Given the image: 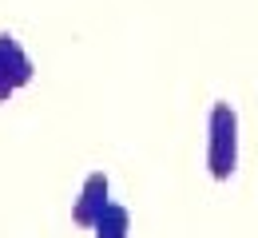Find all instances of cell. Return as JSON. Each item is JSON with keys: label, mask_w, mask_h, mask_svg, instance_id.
I'll use <instances>...</instances> for the list:
<instances>
[{"label": "cell", "mask_w": 258, "mask_h": 238, "mask_svg": "<svg viewBox=\"0 0 258 238\" xmlns=\"http://www.w3.org/2000/svg\"><path fill=\"white\" fill-rule=\"evenodd\" d=\"M207 171L219 183H226L238 171V115L223 100L211 107V119H207Z\"/></svg>", "instance_id": "6da1fadb"}, {"label": "cell", "mask_w": 258, "mask_h": 238, "mask_svg": "<svg viewBox=\"0 0 258 238\" xmlns=\"http://www.w3.org/2000/svg\"><path fill=\"white\" fill-rule=\"evenodd\" d=\"M107 206H111V199H107V175H103V171H92V175L84 179V187H80V199L72 206V218L92 230L99 218H103Z\"/></svg>", "instance_id": "7a4b0ae2"}, {"label": "cell", "mask_w": 258, "mask_h": 238, "mask_svg": "<svg viewBox=\"0 0 258 238\" xmlns=\"http://www.w3.org/2000/svg\"><path fill=\"white\" fill-rule=\"evenodd\" d=\"M0 75H4V84L12 88V92H20V88H28L32 84V56L20 48V40L12 32H0Z\"/></svg>", "instance_id": "3957f363"}, {"label": "cell", "mask_w": 258, "mask_h": 238, "mask_svg": "<svg viewBox=\"0 0 258 238\" xmlns=\"http://www.w3.org/2000/svg\"><path fill=\"white\" fill-rule=\"evenodd\" d=\"M96 238H127V230H131V214H127V206H107L103 210V218H99L96 226Z\"/></svg>", "instance_id": "277c9868"}, {"label": "cell", "mask_w": 258, "mask_h": 238, "mask_svg": "<svg viewBox=\"0 0 258 238\" xmlns=\"http://www.w3.org/2000/svg\"><path fill=\"white\" fill-rule=\"evenodd\" d=\"M12 100V88H8V84H4V75H0V103H8Z\"/></svg>", "instance_id": "5b68a950"}]
</instances>
